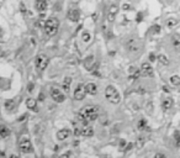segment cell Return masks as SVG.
Listing matches in <instances>:
<instances>
[{
	"instance_id": "28",
	"label": "cell",
	"mask_w": 180,
	"mask_h": 158,
	"mask_svg": "<svg viewBox=\"0 0 180 158\" xmlns=\"http://www.w3.org/2000/svg\"><path fill=\"white\" fill-rule=\"evenodd\" d=\"M151 32L154 33V35H155V33H159V32H160V26H159V25L152 26V27H151Z\"/></svg>"
},
{
	"instance_id": "35",
	"label": "cell",
	"mask_w": 180,
	"mask_h": 158,
	"mask_svg": "<svg viewBox=\"0 0 180 158\" xmlns=\"http://www.w3.org/2000/svg\"><path fill=\"white\" fill-rule=\"evenodd\" d=\"M142 16H143L142 13H140L138 15H137V21H142Z\"/></svg>"
},
{
	"instance_id": "25",
	"label": "cell",
	"mask_w": 180,
	"mask_h": 158,
	"mask_svg": "<svg viewBox=\"0 0 180 158\" xmlns=\"http://www.w3.org/2000/svg\"><path fill=\"white\" fill-rule=\"evenodd\" d=\"M174 141H175V146H176V147H180V132L179 131L174 132Z\"/></svg>"
},
{
	"instance_id": "3",
	"label": "cell",
	"mask_w": 180,
	"mask_h": 158,
	"mask_svg": "<svg viewBox=\"0 0 180 158\" xmlns=\"http://www.w3.org/2000/svg\"><path fill=\"white\" fill-rule=\"evenodd\" d=\"M81 114L85 116L88 121H95L98 119V115H99V108L94 106V105H88V106L83 108Z\"/></svg>"
},
{
	"instance_id": "33",
	"label": "cell",
	"mask_w": 180,
	"mask_h": 158,
	"mask_svg": "<svg viewBox=\"0 0 180 158\" xmlns=\"http://www.w3.org/2000/svg\"><path fill=\"white\" fill-rule=\"evenodd\" d=\"M149 60H151V62H154L155 61V56L153 53H151V55H149Z\"/></svg>"
},
{
	"instance_id": "39",
	"label": "cell",
	"mask_w": 180,
	"mask_h": 158,
	"mask_svg": "<svg viewBox=\"0 0 180 158\" xmlns=\"http://www.w3.org/2000/svg\"><path fill=\"white\" fill-rule=\"evenodd\" d=\"M69 156H72V152H67V153L63 154V157H69Z\"/></svg>"
},
{
	"instance_id": "40",
	"label": "cell",
	"mask_w": 180,
	"mask_h": 158,
	"mask_svg": "<svg viewBox=\"0 0 180 158\" xmlns=\"http://www.w3.org/2000/svg\"><path fill=\"white\" fill-rule=\"evenodd\" d=\"M163 89H164V91H167V93H169L170 91V89L168 86H163Z\"/></svg>"
},
{
	"instance_id": "10",
	"label": "cell",
	"mask_w": 180,
	"mask_h": 158,
	"mask_svg": "<svg viewBox=\"0 0 180 158\" xmlns=\"http://www.w3.org/2000/svg\"><path fill=\"white\" fill-rule=\"evenodd\" d=\"M68 19L72 22H78L80 19V11L78 9H72L68 11Z\"/></svg>"
},
{
	"instance_id": "24",
	"label": "cell",
	"mask_w": 180,
	"mask_h": 158,
	"mask_svg": "<svg viewBox=\"0 0 180 158\" xmlns=\"http://www.w3.org/2000/svg\"><path fill=\"white\" fill-rule=\"evenodd\" d=\"M170 83L173 85H180V77L179 75H173L170 78Z\"/></svg>"
},
{
	"instance_id": "34",
	"label": "cell",
	"mask_w": 180,
	"mask_h": 158,
	"mask_svg": "<svg viewBox=\"0 0 180 158\" xmlns=\"http://www.w3.org/2000/svg\"><path fill=\"white\" fill-rule=\"evenodd\" d=\"M27 88H28V91H32L33 90V83H30Z\"/></svg>"
},
{
	"instance_id": "19",
	"label": "cell",
	"mask_w": 180,
	"mask_h": 158,
	"mask_svg": "<svg viewBox=\"0 0 180 158\" xmlns=\"http://www.w3.org/2000/svg\"><path fill=\"white\" fill-rule=\"evenodd\" d=\"M117 11H118V8L116 6V5H111V6L109 8V19H110V21L113 20V17L116 16Z\"/></svg>"
},
{
	"instance_id": "21",
	"label": "cell",
	"mask_w": 180,
	"mask_h": 158,
	"mask_svg": "<svg viewBox=\"0 0 180 158\" xmlns=\"http://www.w3.org/2000/svg\"><path fill=\"white\" fill-rule=\"evenodd\" d=\"M9 135H10V131H9V128L6 127V126H1V127H0V136H1L3 138H6L8 136H9Z\"/></svg>"
},
{
	"instance_id": "12",
	"label": "cell",
	"mask_w": 180,
	"mask_h": 158,
	"mask_svg": "<svg viewBox=\"0 0 180 158\" xmlns=\"http://www.w3.org/2000/svg\"><path fill=\"white\" fill-rule=\"evenodd\" d=\"M35 6L40 13H43V11L47 9V0H36Z\"/></svg>"
},
{
	"instance_id": "15",
	"label": "cell",
	"mask_w": 180,
	"mask_h": 158,
	"mask_svg": "<svg viewBox=\"0 0 180 158\" xmlns=\"http://www.w3.org/2000/svg\"><path fill=\"white\" fill-rule=\"evenodd\" d=\"M26 106L30 109V110H32L35 111V113H37L38 109H37V105H36V100L32 98H28L27 100H26Z\"/></svg>"
},
{
	"instance_id": "14",
	"label": "cell",
	"mask_w": 180,
	"mask_h": 158,
	"mask_svg": "<svg viewBox=\"0 0 180 158\" xmlns=\"http://www.w3.org/2000/svg\"><path fill=\"white\" fill-rule=\"evenodd\" d=\"M81 135L85 137H91L94 136V128L91 126H84L81 127Z\"/></svg>"
},
{
	"instance_id": "22",
	"label": "cell",
	"mask_w": 180,
	"mask_h": 158,
	"mask_svg": "<svg viewBox=\"0 0 180 158\" xmlns=\"http://www.w3.org/2000/svg\"><path fill=\"white\" fill-rule=\"evenodd\" d=\"M15 105H16V100H15V99H10V100H8L6 103H5V109H8V110H14Z\"/></svg>"
},
{
	"instance_id": "29",
	"label": "cell",
	"mask_w": 180,
	"mask_h": 158,
	"mask_svg": "<svg viewBox=\"0 0 180 158\" xmlns=\"http://www.w3.org/2000/svg\"><path fill=\"white\" fill-rule=\"evenodd\" d=\"M146 125H147V122H146V120L145 119H142L140 122H138V125H137V127L140 128V130H145V127H146Z\"/></svg>"
},
{
	"instance_id": "1",
	"label": "cell",
	"mask_w": 180,
	"mask_h": 158,
	"mask_svg": "<svg viewBox=\"0 0 180 158\" xmlns=\"http://www.w3.org/2000/svg\"><path fill=\"white\" fill-rule=\"evenodd\" d=\"M105 96L106 99L112 104H118L121 101V95L117 91V89L113 85H107L105 89Z\"/></svg>"
},
{
	"instance_id": "31",
	"label": "cell",
	"mask_w": 180,
	"mask_h": 158,
	"mask_svg": "<svg viewBox=\"0 0 180 158\" xmlns=\"http://www.w3.org/2000/svg\"><path fill=\"white\" fill-rule=\"evenodd\" d=\"M122 9H123V10H130V9H131V5H130V4H125L123 6H122Z\"/></svg>"
},
{
	"instance_id": "18",
	"label": "cell",
	"mask_w": 180,
	"mask_h": 158,
	"mask_svg": "<svg viewBox=\"0 0 180 158\" xmlns=\"http://www.w3.org/2000/svg\"><path fill=\"white\" fill-rule=\"evenodd\" d=\"M171 42H173V46L175 47V50H176V51H180V33L173 35Z\"/></svg>"
},
{
	"instance_id": "5",
	"label": "cell",
	"mask_w": 180,
	"mask_h": 158,
	"mask_svg": "<svg viewBox=\"0 0 180 158\" xmlns=\"http://www.w3.org/2000/svg\"><path fill=\"white\" fill-rule=\"evenodd\" d=\"M35 64L38 71H43V69H46L47 64H48V57L46 55H38L35 60Z\"/></svg>"
},
{
	"instance_id": "7",
	"label": "cell",
	"mask_w": 180,
	"mask_h": 158,
	"mask_svg": "<svg viewBox=\"0 0 180 158\" xmlns=\"http://www.w3.org/2000/svg\"><path fill=\"white\" fill-rule=\"evenodd\" d=\"M86 93V89H85V85L83 84H78L77 88H75V91H74V98L75 100H83L84 96H85Z\"/></svg>"
},
{
	"instance_id": "2",
	"label": "cell",
	"mask_w": 180,
	"mask_h": 158,
	"mask_svg": "<svg viewBox=\"0 0 180 158\" xmlns=\"http://www.w3.org/2000/svg\"><path fill=\"white\" fill-rule=\"evenodd\" d=\"M58 27H59V21L56 17H50L48 20L46 21L45 24V31L48 36H53L56 35L57 31H58Z\"/></svg>"
},
{
	"instance_id": "42",
	"label": "cell",
	"mask_w": 180,
	"mask_h": 158,
	"mask_svg": "<svg viewBox=\"0 0 180 158\" xmlns=\"http://www.w3.org/2000/svg\"><path fill=\"white\" fill-rule=\"evenodd\" d=\"M78 1H79V0H73V3H78Z\"/></svg>"
},
{
	"instance_id": "8",
	"label": "cell",
	"mask_w": 180,
	"mask_h": 158,
	"mask_svg": "<svg viewBox=\"0 0 180 158\" xmlns=\"http://www.w3.org/2000/svg\"><path fill=\"white\" fill-rule=\"evenodd\" d=\"M127 48H128L130 52H133V53H136V52L140 51L141 45H140V42L136 38H131V40H128V42H127Z\"/></svg>"
},
{
	"instance_id": "4",
	"label": "cell",
	"mask_w": 180,
	"mask_h": 158,
	"mask_svg": "<svg viewBox=\"0 0 180 158\" xmlns=\"http://www.w3.org/2000/svg\"><path fill=\"white\" fill-rule=\"evenodd\" d=\"M19 147H20V151L22 153H30V152H32L33 148H32V143L30 141V138L23 136L21 137L20 142H19Z\"/></svg>"
},
{
	"instance_id": "16",
	"label": "cell",
	"mask_w": 180,
	"mask_h": 158,
	"mask_svg": "<svg viewBox=\"0 0 180 158\" xmlns=\"http://www.w3.org/2000/svg\"><path fill=\"white\" fill-rule=\"evenodd\" d=\"M85 89H86V93L90 94V95H95L98 93V88L94 83H88L85 85Z\"/></svg>"
},
{
	"instance_id": "32",
	"label": "cell",
	"mask_w": 180,
	"mask_h": 158,
	"mask_svg": "<svg viewBox=\"0 0 180 158\" xmlns=\"http://www.w3.org/2000/svg\"><path fill=\"white\" fill-rule=\"evenodd\" d=\"M20 6H21V11H22L23 14H25V13H26V8H25V5H23V3L20 4Z\"/></svg>"
},
{
	"instance_id": "36",
	"label": "cell",
	"mask_w": 180,
	"mask_h": 158,
	"mask_svg": "<svg viewBox=\"0 0 180 158\" xmlns=\"http://www.w3.org/2000/svg\"><path fill=\"white\" fill-rule=\"evenodd\" d=\"M154 157H155V158H160V157H165V154H163V153H157Z\"/></svg>"
},
{
	"instance_id": "9",
	"label": "cell",
	"mask_w": 180,
	"mask_h": 158,
	"mask_svg": "<svg viewBox=\"0 0 180 158\" xmlns=\"http://www.w3.org/2000/svg\"><path fill=\"white\" fill-rule=\"evenodd\" d=\"M141 74L143 77H152L153 74V68L149 63H143L141 66Z\"/></svg>"
},
{
	"instance_id": "27",
	"label": "cell",
	"mask_w": 180,
	"mask_h": 158,
	"mask_svg": "<svg viewBox=\"0 0 180 158\" xmlns=\"http://www.w3.org/2000/svg\"><path fill=\"white\" fill-rule=\"evenodd\" d=\"M81 38H83V41H84V42H89V41L90 40H91V36H90V33L89 32H84L83 33V36H81Z\"/></svg>"
},
{
	"instance_id": "20",
	"label": "cell",
	"mask_w": 180,
	"mask_h": 158,
	"mask_svg": "<svg viewBox=\"0 0 180 158\" xmlns=\"http://www.w3.org/2000/svg\"><path fill=\"white\" fill-rule=\"evenodd\" d=\"M70 84H72V78H69V77L64 78V81H63V84H62V88H63V90H64L65 93H69Z\"/></svg>"
},
{
	"instance_id": "38",
	"label": "cell",
	"mask_w": 180,
	"mask_h": 158,
	"mask_svg": "<svg viewBox=\"0 0 180 158\" xmlns=\"http://www.w3.org/2000/svg\"><path fill=\"white\" fill-rule=\"evenodd\" d=\"M132 146H133L132 143H128L127 146H126V151H127V149H131V148H132Z\"/></svg>"
},
{
	"instance_id": "17",
	"label": "cell",
	"mask_w": 180,
	"mask_h": 158,
	"mask_svg": "<svg viewBox=\"0 0 180 158\" xmlns=\"http://www.w3.org/2000/svg\"><path fill=\"white\" fill-rule=\"evenodd\" d=\"M84 66L88 71H91V68L94 67V56H88L84 61Z\"/></svg>"
},
{
	"instance_id": "41",
	"label": "cell",
	"mask_w": 180,
	"mask_h": 158,
	"mask_svg": "<svg viewBox=\"0 0 180 158\" xmlns=\"http://www.w3.org/2000/svg\"><path fill=\"white\" fill-rule=\"evenodd\" d=\"M43 98H45V96H43V94H42V93H41V94L38 95V99H40V100L42 101V100H43Z\"/></svg>"
},
{
	"instance_id": "26",
	"label": "cell",
	"mask_w": 180,
	"mask_h": 158,
	"mask_svg": "<svg viewBox=\"0 0 180 158\" xmlns=\"http://www.w3.org/2000/svg\"><path fill=\"white\" fill-rule=\"evenodd\" d=\"M176 24H178V20H175V19H168V21H167L168 27H174Z\"/></svg>"
},
{
	"instance_id": "11",
	"label": "cell",
	"mask_w": 180,
	"mask_h": 158,
	"mask_svg": "<svg viewBox=\"0 0 180 158\" xmlns=\"http://www.w3.org/2000/svg\"><path fill=\"white\" fill-rule=\"evenodd\" d=\"M69 136H70V131L68 130V128H62V130H59L57 132L58 141H64V140H67Z\"/></svg>"
},
{
	"instance_id": "30",
	"label": "cell",
	"mask_w": 180,
	"mask_h": 158,
	"mask_svg": "<svg viewBox=\"0 0 180 158\" xmlns=\"http://www.w3.org/2000/svg\"><path fill=\"white\" fill-rule=\"evenodd\" d=\"M74 135H75L77 137H79L80 135H81V128H80V127H77L75 130H74Z\"/></svg>"
},
{
	"instance_id": "23",
	"label": "cell",
	"mask_w": 180,
	"mask_h": 158,
	"mask_svg": "<svg viewBox=\"0 0 180 158\" xmlns=\"http://www.w3.org/2000/svg\"><path fill=\"white\" fill-rule=\"evenodd\" d=\"M157 60H158V62H160L162 64H164V66H167V64L169 63V61H168L167 56H164V55H159V56L157 57Z\"/></svg>"
},
{
	"instance_id": "13",
	"label": "cell",
	"mask_w": 180,
	"mask_h": 158,
	"mask_svg": "<svg viewBox=\"0 0 180 158\" xmlns=\"http://www.w3.org/2000/svg\"><path fill=\"white\" fill-rule=\"evenodd\" d=\"M171 106H173V99L169 98V96H168V98H164L163 101H162V108H163V110L167 111V110L171 109Z\"/></svg>"
},
{
	"instance_id": "6",
	"label": "cell",
	"mask_w": 180,
	"mask_h": 158,
	"mask_svg": "<svg viewBox=\"0 0 180 158\" xmlns=\"http://www.w3.org/2000/svg\"><path fill=\"white\" fill-rule=\"evenodd\" d=\"M51 98L56 103H63L65 100L64 94L59 89H56V88H52V89H51Z\"/></svg>"
},
{
	"instance_id": "37",
	"label": "cell",
	"mask_w": 180,
	"mask_h": 158,
	"mask_svg": "<svg viewBox=\"0 0 180 158\" xmlns=\"http://www.w3.org/2000/svg\"><path fill=\"white\" fill-rule=\"evenodd\" d=\"M26 118H27V115H26V114H25V115H22L21 118H19V121H23V120H25Z\"/></svg>"
}]
</instances>
